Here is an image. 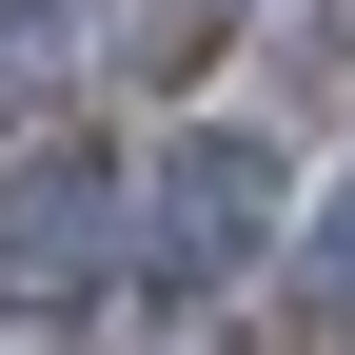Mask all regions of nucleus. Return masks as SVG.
Wrapping results in <instances>:
<instances>
[{"label": "nucleus", "mask_w": 355, "mask_h": 355, "mask_svg": "<svg viewBox=\"0 0 355 355\" xmlns=\"http://www.w3.org/2000/svg\"><path fill=\"white\" fill-rule=\"evenodd\" d=\"M119 198H139V178H119L99 139H40L20 178H0V296H20V316L99 296V277H119Z\"/></svg>", "instance_id": "1"}, {"label": "nucleus", "mask_w": 355, "mask_h": 355, "mask_svg": "<svg viewBox=\"0 0 355 355\" xmlns=\"http://www.w3.org/2000/svg\"><path fill=\"white\" fill-rule=\"evenodd\" d=\"M257 237H277V139L198 119V139L158 158V237H139V277H158V296H217V277H237Z\"/></svg>", "instance_id": "2"}, {"label": "nucleus", "mask_w": 355, "mask_h": 355, "mask_svg": "<svg viewBox=\"0 0 355 355\" xmlns=\"http://www.w3.org/2000/svg\"><path fill=\"white\" fill-rule=\"evenodd\" d=\"M79 20V0H0V60H40V40H60Z\"/></svg>", "instance_id": "3"}, {"label": "nucleus", "mask_w": 355, "mask_h": 355, "mask_svg": "<svg viewBox=\"0 0 355 355\" xmlns=\"http://www.w3.org/2000/svg\"><path fill=\"white\" fill-rule=\"evenodd\" d=\"M336 277H355V198H336Z\"/></svg>", "instance_id": "4"}]
</instances>
